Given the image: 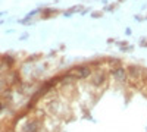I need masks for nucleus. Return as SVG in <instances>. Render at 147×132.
Here are the masks:
<instances>
[{
  "label": "nucleus",
  "mask_w": 147,
  "mask_h": 132,
  "mask_svg": "<svg viewBox=\"0 0 147 132\" xmlns=\"http://www.w3.org/2000/svg\"><path fill=\"white\" fill-rule=\"evenodd\" d=\"M112 76H113V79L118 81V82H124L125 78H127V70L122 68V66L115 68V69L112 70Z\"/></svg>",
  "instance_id": "nucleus-1"
},
{
  "label": "nucleus",
  "mask_w": 147,
  "mask_h": 132,
  "mask_svg": "<svg viewBox=\"0 0 147 132\" xmlns=\"http://www.w3.org/2000/svg\"><path fill=\"white\" fill-rule=\"evenodd\" d=\"M91 74V70L88 66H78L75 68V72H74V76H77L80 79H84V78H88Z\"/></svg>",
  "instance_id": "nucleus-2"
},
{
  "label": "nucleus",
  "mask_w": 147,
  "mask_h": 132,
  "mask_svg": "<svg viewBox=\"0 0 147 132\" xmlns=\"http://www.w3.org/2000/svg\"><path fill=\"white\" fill-rule=\"evenodd\" d=\"M38 128H40L38 121L31 119V121H28L25 125H24V132H38Z\"/></svg>",
  "instance_id": "nucleus-3"
},
{
  "label": "nucleus",
  "mask_w": 147,
  "mask_h": 132,
  "mask_svg": "<svg viewBox=\"0 0 147 132\" xmlns=\"http://www.w3.org/2000/svg\"><path fill=\"white\" fill-rule=\"evenodd\" d=\"M105 79H106V76H105V74H96L94 76H93V84L94 85H102V84L105 82Z\"/></svg>",
  "instance_id": "nucleus-4"
},
{
  "label": "nucleus",
  "mask_w": 147,
  "mask_h": 132,
  "mask_svg": "<svg viewBox=\"0 0 147 132\" xmlns=\"http://www.w3.org/2000/svg\"><path fill=\"white\" fill-rule=\"evenodd\" d=\"M129 75H131V78H140L141 76V69L140 68H136V66H132V68H129Z\"/></svg>",
  "instance_id": "nucleus-5"
}]
</instances>
